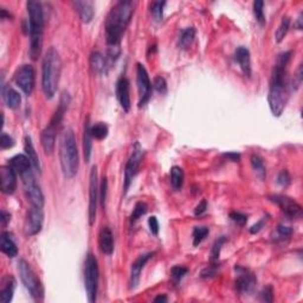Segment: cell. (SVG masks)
I'll list each match as a JSON object with an SVG mask.
<instances>
[{"label": "cell", "instance_id": "obj_10", "mask_svg": "<svg viewBox=\"0 0 303 303\" xmlns=\"http://www.w3.org/2000/svg\"><path fill=\"white\" fill-rule=\"evenodd\" d=\"M14 81H16V85L22 89L24 94L26 96L31 95L36 83V73L34 67L29 64H24L22 67H19L16 75H14Z\"/></svg>", "mask_w": 303, "mask_h": 303}, {"label": "cell", "instance_id": "obj_48", "mask_svg": "<svg viewBox=\"0 0 303 303\" xmlns=\"http://www.w3.org/2000/svg\"><path fill=\"white\" fill-rule=\"evenodd\" d=\"M148 226H149V230H151V232L153 233V235L157 236L159 233V221H158L157 217H154V216L149 217Z\"/></svg>", "mask_w": 303, "mask_h": 303}, {"label": "cell", "instance_id": "obj_32", "mask_svg": "<svg viewBox=\"0 0 303 303\" xmlns=\"http://www.w3.org/2000/svg\"><path fill=\"white\" fill-rule=\"evenodd\" d=\"M91 134L92 137H95L96 140L106 139L108 135V126L103 122H98L91 127Z\"/></svg>", "mask_w": 303, "mask_h": 303}, {"label": "cell", "instance_id": "obj_4", "mask_svg": "<svg viewBox=\"0 0 303 303\" xmlns=\"http://www.w3.org/2000/svg\"><path fill=\"white\" fill-rule=\"evenodd\" d=\"M59 160H61L62 172L65 178H74L77 174V171H79L80 157L74 130L69 127H65L61 133Z\"/></svg>", "mask_w": 303, "mask_h": 303}, {"label": "cell", "instance_id": "obj_47", "mask_svg": "<svg viewBox=\"0 0 303 303\" xmlns=\"http://www.w3.org/2000/svg\"><path fill=\"white\" fill-rule=\"evenodd\" d=\"M277 182L281 186H287L290 184V175L288 171H282L277 175Z\"/></svg>", "mask_w": 303, "mask_h": 303}, {"label": "cell", "instance_id": "obj_35", "mask_svg": "<svg viewBox=\"0 0 303 303\" xmlns=\"http://www.w3.org/2000/svg\"><path fill=\"white\" fill-rule=\"evenodd\" d=\"M209 235V227L206 226H196L193 229V245L197 247L202 243L206 236Z\"/></svg>", "mask_w": 303, "mask_h": 303}, {"label": "cell", "instance_id": "obj_49", "mask_svg": "<svg viewBox=\"0 0 303 303\" xmlns=\"http://www.w3.org/2000/svg\"><path fill=\"white\" fill-rule=\"evenodd\" d=\"M206 209H208V202H206V200H202V202L198 204L197 208L194 209V215H196L197 217H200V216L205 214Z\"/></svg>", "mask_w": 303, "mask_h": 303}, {"label": "cell", "instance_id": "obj_8", "mask_svg": "<svg viewBox=\"0 0 303 303\" xmlns=\"http://www.w3.org/2000/svg\"><path fill=\"white\" fill-rule=\"evenodd\" d=\"M22 180L24 184V192L28 200L31 204V206H36V208H42L44 206V196L42 192L40 185L36 181V178L30 170L28 172L22 174Z\"/></svg>", "mask_w": 303, "mask_h": 303}, {"label": "cell", "instance_id": "obj_7", "mask_svg": "<svg viewBox=\"0 0 303 303\" xmlns=\"http://www.w3.org/2000/svg\"><path fill=\"white\" fill-rule=\"evenodd\" d=\"M98 277H100V271H98V264L96 257L91 253L87 255L85 262V287L88 301L90 303L96 301L97 296V288H98Z\"/></svg>", "mask_w": 303, "mask_h": 303}, {"label": "cell", "instance_id": "obj_9", "mask_svg": "<svg viewBox=\"0 0 303 303\" xmlns=\"http://www.w3.org/2000/svg\"><path fill=\"white\" fill-rule=\"evenodd\" d=\"M143 158V151L141 148V146L139 143H135L133 153L128 159L127 164H126V169H125V194L127 193L128 190H130V186L133 181V179L135 178V175L137 174V171L140 169L141 161H142Z\"/></svg>", "mask_w": 303, "mask_h": 303}, {"label": "cell", "instance_id": "obj_17", "mask_svg": "<svg viewBox=\"0 0 303 303\" xmlns=\"http://www.w3.org/2000/svg\"><path fill=\"white\" fill-rule=\"evenodd\" d=\"M154 256V253H147L143 255H140L136 260H134L130 266V289H135L140 282L141 272H142L143 268L152 257Z\"/></svg>", "mask_w": 303, "mask_h": 303}, {"label": "cell", "instance_id": "obj_16", "mask_svg": "<svg viewBox=\"0 0 303 303\" xmlns=\"http://www.w3.org/2000/svg\"><path fill=\"white\" fill-rule=\"evenodd\" d=\"M0 188L5 194L14 193L17 188V173L8 165L0 167Z\"/></svg>", "mask_w": 303, "mask_h": 303}, {"label": "cell", "instance_id": "obj_6", "mask_svg": "<svg viewBox=\"0 0 303 303\" xmlns=\"http://www.w3.org/2000/svg\"><path fill=\"white\" fill-rule=\"evenodd\" d=\"M18 271H19L20 280L26 289L29 290L30 295L36 301H42L44 298V288L36 272L32 270L31 265L25 260H20L18 263Z\"/></svg>", "mask_w": 303, "mask_h": 303}, {"label": "cell", "instance_id": "obj_2", "mask_svg": "<svg viewBox=\"0 0 303 303\" xmlns=\"http://www.w3.org/2000/svg\"><path fill=\"white\" fill-rule=\"evenodd\" d=\"M136 2L121 0L116 2L106 19V38L108 46H120L122 35L130 25Z\"/></svg>", "mask_w": 303, "mask_h": 303}, {"label": "cell", "instance_id": "obj_45", "mask_svg": "<svg viewBox=\"0 0 303 303\" xmlns=\"http://www.w3.org/2000/svg\"><path fill=\"white\" fill-rule=\"evenodd\" d=\"M293 233V229L289 226H284V225H278L277 226V235L281 238H289Z\"/></svg>", "mask_w": 303, "mask_h": 303}, {"label": "cell", "instance_id": "obj_46", "mask_svg": "<svg viewBox=\"0 0 303 303\" xmlns=\"http://www.w3.org/2000/svg\"><path fill=\"white\" fill-rule=\"evenodd\" d=\"M260 299H262V301L272 302V300H274V295H272L271 286H268L264 288V289L262 290V293H260Z\"/></svg>", "mask_w": 303, "mask_h": 303}, {"label": "cell", "instance_id": "obj_28", "mask_svg": "<svg viewBox=\"0 0 303 303\" xmlns=\"http://www.w3.org/2000/svg\"><path fill=\"white\" fill-rule=\"evenodd\" d=\"M90 67L95 74H106L108 68L107 58H104L103 55H101L100 52H92L90 56Z\"/></svg>", "mask_w": 303, "mask_h": 303}, {"label": "cell", "instance_id": "obj_42", "mask_svg": "<svg viewBox=\"0 0 303 303\" xmlns=\"http://www.w3.org/2000/svg\"><path fill=\"white\" fill-rule=\"evenodd\" d=\"M13 146H14V140L12 139L10 135L2 133L1 136H0V147H1V149H8Z\"/></svg>", "mask_w": 303, "mask_h": 303}, {"label": "cell", "instance_id": "obj_29", "mask_svg": "<svg viewBox=\"0 0 303 303\" xmlns=\"http://www.w3.org/2000/svg\"><path fill=\"white\" fill-rule=\"evenodd\" d=\"M14 287H16V281L12 277H7L4 280L1 292H0V301L2 303H10L13 299Z\"/></svg>", "mask_w": 303, "mask_h": 303}, {"label": "cell", "instance_id": "obj_26", "mask_svg": "<svg viewBox=\"0 0 303 303\" xmlns=\"http://www.w3.org/2000/svg\"><path fill=\"white\" fill-rule=\"evenodd\" d=\"M24 151H25V154L28 155L30 161H31L32 166L35 167L36 171H38V172L41 173L40 158H38V154L37 152H36L34 143H32L31 137H30L29 135H26V136L24 137Z\"/></svg>", "mask_w": 303, "mask_h": 303}, {"label": "cell", "instance_id": "obj_12", "mask_svg": "<svg viewBox=\"0 0 303 303\" xmlns=\"http://www.w3.org/2000/svg\"><path fill=\"white\" fill-rule=\"evenodd\" d=\"M269 200L275 203L287 218L298 219L302 216L301 205L292 198L286 196H270Z\"/></svg>", "mask_w": 303, "mask_h": 303}, {"label": "cell", "instance_id": "obj_22", "mask_svg": "<svg viewBox=\"0 0 303 303\" xmlns=\"http://www.w3.org/2000/svg\"><path fill=\"white\" fill-rule=\"evenodd\" d=\"M8 166H11L17 174L22 175V174L31 170L32 164L26 154H17L8 160Z\"/></svg>", "mask_w": 303, "mask_h": 303}, {"label": "cell", "instance_id": "obj_39", "mask_svg": "<svg viewBox=\"0 0 303 303\" xmlns=\"http://www.w3.org/2000/svg\"><path fill=\"white\" fill-rule=\"evenodd\" d=\"M263 6H264V2L262 1V0H257V1L254 2L255 18H256V20L260 24V25H263V24L265 23V17H264Z\"/></svg>", "mask_w": 303, "mask_h": 303}, {"label": "cell", "instance_id": "obj_37", "mask_svg": "<svg viewBox=\"0 0 303 303\" xmlns=\"http://www.w3.org/2000/svg\"><path fill=\"white\" fill-rule=\"evenodd\" d=\"M251 165H253V169L255 170V172L259 174L260 178L262 179L265 178V174H266L265 166H264L263 160L259 157V155L254 154L253 157H251Z\"/></svg>", "mask_w": 303, "mask_h": 303}, {"label": "cell", "instance_id": "obj_36", "mask_svg": "<svg viewBox=\"0 0 303 303\" xmlns=\"http://www.w3.org/2000/svg\"><path fill=\"white\" fill-rule=\"evenodd\" d=\"M166 5L165 1H154L151 5V13L153 18H154L157 22H161L164 17V7Z\"/></svg>", "mask_w": 303, "mask_h": 303}, {"label": "cell", "instance_id": "obj_40", "mask_svg": "<svg viewBox=\"0 0 303 303\" xmlns=\"http://www.w3.org/2000/svg\"><path fill=\"white\" fill-rule=\"evenodd\" d=\"M187 272L188 269L182 265H175L171 269V276H172L174 282H179L181 278H184L185 275H187Z\"/></svg>", "mask_w": 303, "mask_h": 303}, {"label": "cell", "instance_id": "obj_41", "mask_svg": "<svg viewBox=\"0 0 303 303\" xmlns=\"http://www.w3.org/2000/svg\"><path fill=\"white\" fill-rule=\"evenodd\" d=\"M153 88L157 90L160 94H165L167 91V83L166 80L163 76H157L153 81Z\"/></svg>", "mask_w": 303, "mask_h": 303}, {"label": "cell", "instance_id": "obj_31", "mask_svg": "<svg viewBox=\"0 0 303 303\" xmlns=\"http://www.w3.org/2000/svg\"><path fill=\"white\" fill-rule=\"evenodd\" d=\"M171 184L174 190H180L184 184V171L178 166H174L171 170Z\"/></svg>", "mask_w": 303, "mask_h": 303}, {"label": "cell", "instance_id": "obj_15", "mask_svg": "<svg viewBox=\"0 0 303 303\" xmlns=\"http://www.w3.org/2000/svg\"><path fill=\"white\" fill-rule=\"evenodd\" d=\"M44 221V214L43 209L31 206L30 209L28 217H26L25 225H24V230L28 236H36L41 232L42 227H43Z\"/></svg>", "mask_w": 303, "mask_h": 303}, {"label": "cell", "instance_id": "obj_25", "mask_svg": "<svg viewBox=\"0 0 303 303\" xmlns=\"http://www.w3.org/2000/svg\"><path fill=\"white\" fill-rule=\"evenodd\" d=\"M92 134H91V125H90L89 116L85 121V131H83V154H85L86 163H89L91 157L92 149Z\"/></svg>", "mask_w": 303, "mask_h": 303}, {"label": "cell", "instance_id": "obj_23", "mask_svg": "<svg viewBox=\"0 0 303 303\" xmlns=\"http://www.w3.org/2000/svg\"><path fill=\"white\" fill-rule=\"evenodd\" d=\"M56 130L47 126L41 134V142L46 154H52L56 145Z\"/></svg>", "mask_w": 303, "mask_h": 303}, {"label": "cell", "instance_id": "obj_19", "mask_svg": "<svg viewBox=\"0 0 303 303\" xmlns=\"http://www.w3.org/2000/svg\"><path fill=\"white\" fill-rule=\"evenodd\" d=\"M98 247L102 254L110 256L114 251V238L112 230L108 226H103L98 235Z\"/></svg>", "mask_w": 303, "mask_h": 303}, {"label": "cell", "instance_id": "obj_30", "mask_svg": "<svg viewBox=\"0 0 303 303\" xmlns=\"http://www.w3.org/2000/svg\"><path fill=\"white\" fill-rule=\"evenodd\" d=\"M194 37H196V30L194 28H186L182 30L181 35L179 37V46L181 49H187L193 43Z\"/></svg>", "mask_w": 303, "mask_h": 303}, {"label": "cell", "instance_id": "obj_51", "mask_svg": "<svg viewBox=\"0 0 303 303\" xmlns=\"http://www.w3.org/2000/svg\"><path fill=\"white\" fill-rule=\"evenodd\" d=\"M265 221H266V219H265V218L260 219L259 223L255 224V225H253V226H251L250 232H251V233H257V232H260V231L262 230V227L264 226V224H265Z\"/></svg>", "mask_w": 303, "mask_h": 303}, {"label": "cell", "instance_id": "obj_14", "mask_svg": "<svg viewBox=\"0 0 303 303\" xmlns=\"http://www.w3.org/2000/svg\"><path fill=\"white\" fill-rule=\"evenodd\" d=\"M236 271V288L241 294H249L253 292L256 277L250 270L242 265L235 266Z\"/></svg>", "mask_w": 303, "mask_h": 303}, {"label": "cell", "instance_id": "obj_52", "mask_svg": "<svg viewBox=\"0 0 303 303\" xmlns=\"http://www.w3.org/2000/svg\"><path fill=\"white\" fill-rule=\"evenodd\" d=\"M225 158H227L229 160L233 161V163H238L239 160H241V155H239V153L237 152H229V153H225L224 154Z\"/></svg>", "mask_w": 303, "mask_h": 303}, {"label": "cell", "instance_id": "obj_33", "mask_svg": "<svg viewBox=\"0 0 303 303\" xmlns=\"http://www.w3.org/2000/svg\"><path fill=\"white\" fill-rule=\"evenodd\" d=\"M225 242H226V237H225V236H221V237H219L218 239H216L214 247H212V250H211V262H212V264H217L218 260H219V255H220L221 247H223Z\"/></svg>", "mask_w": 303, "mask_h": 303}, {"label": "cell", "instance_id": "obj_24", "mask_svg": "<svg viewBox=\"0 0 303 303\" xmlns=\"http://www.w3.org/2000/svg\"><path fill=\"white\" fill-rule=\"evenodd\" d=\"M1 94H2V98H4L6 107L10 108V109H17V108L19 107L22 97H20L19 92H18L17 90L11 88V87L2 86Z\"/></svg>", "mask_w": 303, "mask_h": 303}, {"label": "cell", "instance_id": "obj_20", "mask_svg": "<svg viewBox=\"0 0 303 303\" xmlns=\"http://www.w3.org/2000/svg\"><path fill=\"white\" fill-rule=\"evenodd\" d=\"M75 10L77 11L79 16L81 18L83 23L88 24L92 20L95 13V8H94V2L92 1H74L73 2Z\"/></svg>", "mask_w": 303, "mask_h": 303}, {"label": "cell", "instance_id": "obj_21", "mask_svg": "<svg viewBox=\"0 0 303 303\" xmlns=\"http://www.w3.org/2000/svg\"><path fill=\"white\" fill-rule=\"evenodd\" d=\"M235 59L241 67L243 74L247 77L251 76V59H250V51L245 46L237 47L235 52Z\"/></svg>", "mask_w": 303, "mask_h": 303}, {"label": "cell", "instance_id": "obj_50", "mask_svg": "<svg viewBox=\"0 0 303 303\" xmlns=\"http://www.w3.org/2000/svg\"><path fill=\"white\" fill-rule=\"evenodd\" d=\"M216 274H217V264H212L210 268L203 270L202 277H204V278L212 277V276H215Z\"/></svg>", "mask_w": 303, "mask_h": 303}, {"label": "cell", "instance_id": "obj_38", "mask_svg": "<svg viewBox=\"0 0 303 303\" xmlns=\"http://www.w3.org/2000/svg\"><path fill=\"white\" fill-rule=\"evenodd\" d=\"M147 212V205L146 203L139 202L135 205V208L133 210V214L130 216V224H134L135 221L139 219L141 216H143Z\"/></svg>", "mask_w": 303, "mask_h": 303}, {"label": "cell", "instance_id": "obj_18", "mask_svg": "<svg viewBox=\"0 0 303 303\" xmlns=\"http://www.w3.org/2000/svg\"><path fill=\"white\" fill-rule=\"evenodd\" d=\"M130 81L126 77H121L116 83V96L121 104L122 109L126 113L130 110Z\"/></svg>", "mask_w": 303, "mask_h": 303}, {"label": "cell", "instance_id": "obj_44", "mask_svg": "<svg viewBox=\"0 0 303 303\" xmlns=\"http://www.w3.org/2000/svg\"><path fill=\"white\" fill-rule=\"evenodd\" d=\"M107 190H108V181H107L106 176H103V179H102V182H101V196H100L102 208H104V206H106Z\"/></svg>", "mask_w": 303, "mask_h": 303}, {"label": "cell", "instance_id": "obj_54", "mask_svg": "<svg viewBox=\"0 0 303 303\" xmlns=\"http://www.w3.org/2000/svg\"><path fill=\"white\" fill-rule=\"evenodd\" d=\"M296 29L298 30H302L303 25H302V13H300V16L298 18V24H296Z\"/></svg>", "mask_w": 303, "mask_h": 303}, {"label": "cell", "instance_id": "obj_3", "mask_svg": "<svg viewBox=\"0 0 303 303\" xmlns=\"http://www.w3.org/2000/svg\"><path fill=\"white\" fill-rule=\"evenodd\" d=\"M62 73V61L58 51L55 47H49L43 57L42 64V89L46 98H52L58 88Z\"/></svg>", "mask_w": 303, "mask_h": 303}, {"label": "cell", "instance_id": "obj_55", "mask_svg": "<svg viewBox=\"0 0 303 303\" xmlns=\"http://www.w3.org/2000/svg\"><path fill=\"white\" fill-rule=\"evenodd\" d=\"M0 17H1V19H6V18H10V13H7L5 8H1V11H0Z\"/></svg>", "mask_w": 303, "mask_h": 303}, {"label": "cell", "instance_id": "obj_43", "mask_svg": "<svg viewBox=\"0 0 303 303\" xmlns=\"http://www.w3.org/2000/svg\"><path fill=\"white\" fill-rule=\"evenodd\" d=\"M230 218L235 221L236 224L241 225V226H244L248 221V216L241 214V212H231Z\"/></svg>", "mask_w": 303, "mask_h": 303}, {"label": "cell", "instance_id": "obj_11", "mask_svg": "<svg viewBox=\"0 0 303 303\" xmlns=\"http://www.w3.org/2000/svg\"><path fill=\"white\" fill-rule=\"evenodd\" d=\"M136 83L137 89H139V107H143L147 102L149 101L152 94V83L149 80L148 73L146 68L141 63H137L136 65Z\"/></svg>", "mask_w": 303, "mask_h": 303}, {"label": "cell", "instance_id": "obj_34", "mask_svg": "<svg viewBox=\"0 0 303 303\" xmlns=\"http://www.w3.org/2000/svg\"><path fill=\"white\" fill-rule=\"evenodd\" d=\"M289 28H290V18L284 17L283 19H282L280 26H278L277 31H276V41H277V43H281V42L283 41V38L286 37L288 31H289Z\"/></svg>", "mask_w": 303, "mask_h": 303}, {"label": "cell", "instance_id": "obj_1", "mask_svg": "<svg viewBox=\"0 0 303 303\" xmlns=\"http://www.w3.org/2000/svg\"><path fill=\"white\" fill-rule=\"evenodd\" d=\"M292 52H282L277 57L274 69H272L271 82L269 90V107L274 116H281L289 98V86L287 83V67L289 64Z\"/></svg>", "mask_w": 303, "mask_h": 303}, {"label": "cell", "instance_id": "obj_5", "mask_svg": "<svg viewBox=\"0 0 303 303\" xmlns=\"http://www.w3.org/2000/svg\"><path fill=\"white\" fill-rule=\"evenodd\" d=\"M26 8L29 13V34H30V56L36 61L41 55L44 34V11L43 6L38 1H28Z\"/></svg>", "mask_w": 303, "mask_h": 303}, {"label": "cell", "instance_id": "obj_53", "mask_svg": "<svg viewBox=\"0 0 303 303\" xmlns=\"http://www.w3.org/2000/svg\"><path fill=\"white\" fill-rule=\"evenodd\" d=\"M10 220H11V215H10V214H7V212H6L5 210H1V216H0V221H1V225H2V226L5 227Z\"/></svg>", "mask_w": 303, "mask_h": 303}, {"label": "cell", "instance_id": "obj_27", "mask_svg": "<svg viewBox=\"0 0 303 303\" xmlns=\"http://www.w3.org/2000/svg\"><path fill=\"white\" fill-rule=\"evenodd\" d=\"M0 249L4 253L6 256L8 257H16L18 255V248L12 239L11 235L8 232H2L1 233V244H0Z\"/></svg>", "mask_w": 303, "mask_h": 303}, {"label": "cell", "instance_id": "obj_13", "mask_svg": "<svg viewBox=\"0 0 303 303\" xmlns=\"http://www.w3.org/2000/svg\"><path fill=\"white\" fill-rule=\"evenodd\" d=\"M98 200V182H97V167L92 166L90 171L89 178V224L94 225L96 219V210H97Z\"/></svg>", "mask_w": 303, "mask_h": 303}, {"label": "cell", "instance_id": "obj_56", "mask_svg": "<svg viewBox=\"0 0 303 303\" xmlns=\"http://www.w3.org/2000/svg\"><path fill=\"white\" fill-rule=\"evenodd\" d=\"M166 301H167V298L165 295H159L154 299V302H166Z\"/></svg>", "mask_w": 303, "mask_h": 303}]
</instances>
